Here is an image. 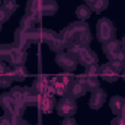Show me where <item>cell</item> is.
Segmentation results:
<instances>
[{"mask_svg":"<svg viewBox=\"0 0 125 125\" xmlns=\"http://www.w3.org/2000/svg\"><path fill=\"white\" fill-rule=\"evenodd\" d=\"M1 61L13 65H23L26 61V50L18 47L16 44L1 45Z\"/></svg>","mask_w":125,"mask_h":125,"instance_id":"1","label":"cell"},{"mask_svg":"<svg viewBox=\"0 0 125 125\" xmlns=\"http://www.w3.org/2000/svg\"><path fill=\"white\" fill-rule=\"evenodd\" d=\"M0 106L4 109L6 114L15 116V118H22L23 112H25V103L23 102H18L13 99V96L9 93L0 94Z\"/></svg>","mask_w":125,"mask_h":125,"instance_id":"2","label":"cell"},{"mask_svg":"<svg viewBox=\"0 0 125 125\" xmlns=\"http://www.w3.org/2000/svg\"><path fill=\"white\" fill-rule=\"evenodd\" d=\"M115 33L116 29L112 23V21H109L108 18H102L97 21L96 23V36L99 42H108L111 39H115Z\"/></svg>","mask_w":125,"mask_h":125,"instance_id":"3","label":"cell"},{"mask_svg":"<svg viewBox=\"0 0 125 125\" xmlns=\"http://www.w3.org/2000/svg\"><path fill=\"white\" fill-rule=\"evenodd\" d=\"M41 39H42V42L51 51L60 52V51L65 50V44H64L62 38L60 36V33H57L52 29H44V31H41Z\"/></svg>","mask_w":125,"mask_h":125,"instance_id":"4","label":"cell"},{"mask_svg":"<svg viewBox=\"0 0 125 125\" xmlns=\"http://www.w3.org/2000/svg\"><path fill=\"white\" fill-rule=\"evenodd\" d=\"M74 80V76H71L70 73H64L58 77H52L51 79V84L54 87V94H58V96H68L70 92V86Z\"/></svg>","mask_w":125,"mask_h":125,"instance_id":"5","label":"cell"},{"mask_svg":"<svg viewBox=\"0 0 125 125\" xmlns=\"http://www.w3.org/2000/svg\"><path fill=\"white\" fill-rule=\"evenodd\" d=\"M41 38V32H38L36 29H32V31H23L21 28H18L15 32V44L23 50L29 48L32 44Z\"/></svg>","mask_w":125,"mask_h":125,"instance_id":"6","label":"cell"},{"mask_svg":"<svg viewBox=\"0 0 125 125\" xmlns=\"http://www.w3.org/2000/svg\"><path fill=\"white\" fill-rule=\"evenodd\" d=\"M55 62H57L58 67H61L62 70L67 71V73L74 71V70L77 68V65H79V60H77L73 54H70L67 50L57 52V55H55Z\"/></svg>","mask_w":125,"mask_h":125,"instance_id":"7","label":"cell"},{"mask_svg":"<svg viewBox=\"0 0 125 125\" xmlns=\"http://www.w3.org/2000/svg\"><path fill=\"white\" fill-rule=\"evenodd\" d=\"M55 111L57 114L65 118V116H74V114L77 112V103H76V99L70 97V96H64L61 97L57 105H55Z\"/></svg>","mask_w":125,"mask_h":125,"instance_id":"8","label":"cell"},{"mask_svg":"<svg viewBox=\"0 0 125 125\" xmlns=\"http://www.w3.org/2000/svg\"><path fill=\"white\" fill-rule=\"evenodd\" d=\"M32 87L38 92L39 94H54V87L51 84V80L44 77V76H39L33 80V84Z\"/></svg>","mask_w":125,"mask_h":125,"instance_id":"9","label":"cell"},{"mask_svg":"<svg viewBox=\"0 0 125 125\" xmlns=\"http://www.w3.org/2000/svg\"><path fill=\"white\" fill-rule=\"evenodd\" d=\"M97 74H99L105 82H108V83H115V82L119 79V73H118L109 62L99 65V73H97Z\"/></svg>","mask_w":125,"mask_h":125,"instance_id":"10","label":"cell"},{"mask_svg":"<svg viewBox=\"0 0 125 125\" xmlns=\"http://www.w3.org/2000/svg\"><path fill=\"white\" fill-rule=\"evenodd\" d=\"M106 102V92L103 90V89H96L92 92L90 94V99H89V106H90V109H93V111H97V109H100L102 106H103V103Z\"/></svg>","mask_w":125,"mask_h":125,"instance_id":"11","label":"cell"},{"mask_svg":"<svg viewBox=\"0 0 125 125\" xmlns=\"http://www.w3.org/2000/svg\"><path fill=\"white\" fill-rule=\"evenodd\" d=\"M42 94H39L33 87H23V102L26 106H38Z\"/></svg>","mask_w":125,"mask_h":125,"instance_id":"12","label":"cell"},{"mask_svg":"<svg viewBox=\"0 0 125 125\" xmlns=\"http://www.w3.org/2000/svg\"><path fill=\"white\" fill-rule=\"evenodd\" d=\"M77 60H79V64H82L84 68H86V67H90V65H96L97 61H99V60H97V55L94 54L89 47L77 57Z\"/></svg>","mask_w":125,"mask_h":125,"instance_id":"13","label":"cell"},{"mask_svg":"<svg viewBox=\"0 0 125 125\" xmlns=\"http://www.w3.org/2000/svg\"><path fill=\"white\" fill-rule=\"evenodd\" d=\"M25 12L26 15L33 16L35 19L39 21V18L42 16V0H28Z\"/></svg>","mask_w":125,"mask_h":125,"instance_id":"14","label":"cell"},{"mask_svg":"<svg viewBox=\"0 0 125 125\" xmlns=\"http://www.w3.org/2000/svg\"><path fill=\"white\" fill-rule=\"evenodd\" d=\"M55 105H57V100H55L54 94H42L41 102H39V108L44 114L52 112L55 109Z\"/></svg>","mask_w":125,"mask_h":125,"instance_id":"15","label":"cell"},{"mask_svg":"<svg viewBox=\"0 0 125 125\" xmlns=\"http://www.w3.org/2000/svg\"><path fill=\"white\" fill-rule=\"evenodd\" d=\"M102 50H103V52H105V55L111 60L119 50H121V42L119 41H116V39H111V41H108V42H103V45H102Z\"/></svg>","mask_w":125,"mask_h":125,"instance_id":"16","label":"cell"},{"mask_svg":"<svg viewBox=\"0 0 125 125\" xmlns=\"http://www.w3.org/2000/svg\"><path fill=\"white\" fill-rule=\"evenodd\" d=\"M86 92H87L86 84H84V83H80V82H77V80L74 79L73 83H71V86H70L68 96L73 97V99H76V97H82V96H84Z\"/></svg>","mask_w":125,"mask_h":125,"instance_id":"17","label":"cell"},{"mask_svg":"<svg viewBox=\"0 0 125 125\" xmlns=\"http://www.w3.org/2000/svg\"><path fill=\"white\" fill-rule=\"evenodd\" d=\"M124 105H125V97L119 96V94L112 96L111 100H109L111 111H112L115 115H121V114H122V111H124Z\"/></svg>","mask_w":125,"mask_h":125,"instance_id":"18","label":"cell"},{"mask_svg":"<svg viewBox=\"0 0 125 125\" xmlns=\"http://www.w3.org/2000/svg\"><path fill=\"white\" fill-rule=\"evenodd\" d=\"M58 12V3L55 0H42V16H54Z\"/></svg>","mask_w":125,"mask_h":125,"instance_id":"19","label":"cell"},{"mask_svg":"<svg viewBox=\"0 0 125 125\" xmlns=\"http://www.w3.org/2000/svg\"><path fill=\"white\" fill-rule=\"evenodd\" d=\"M10 70H12V77L16 82H23L29 74L25 65H13V67H10Z\"/></svg>","mask_w":125,"mask_h":125,"instance_id":"20","label":"cell"},{"mask_svg":"<svg viewBox=\"0 0 125 125\" xmlns=\"http://www.w3.org/2000/svg\"><path fill=\"white\" fill-rule=\"evenodd\" d=\"M76 16H77V21L86 22V21L92 16V9H90L87 4H80V6L76 9Z\"/></svg>","mask_w":125,"mask_h":125,"instance_id":"21","label":"cell"},{"mask_svg":"<svg viewBox=\"0 0 125 125\" xmlns=\"http://www.w3.org/2000/svg\"><path fill=\"white\" fill-rule=\"evenodd\" d=\"M36 22H38V19H35L33 16L25 15V16L22 18L21 23H19V28H21V29H23V31H32V29H35Z\"/></svg>","mask_w":125,"mask_h":125,"instance_id":"22","label":"cell"},{"mask_svg":"<svg viewBox=\"0 0 125 125\" xmlns=\"http://www.w3.org/2000/svg\"><path fill=\"white\" fill-rule=\"evenodd\" d=\"M60 36L62 38V41H64V44H65V48H67L70 44H73V42L76 41V35L73 33L71 29H70V26H65V28L60 32Z\"/></svg>","mask_w":125,"mask_h":125,"instance_id":"23","label":"cell"},{"mask_svg":"<svg viewBox=\"0 0 125 125\" xmlns=\"http://www.w3.org/2000/svg\"><path fill=\"white\" fill-rule=\"evenodd\" d=\"M86 48H87L86 45H83V44H80V42L74 41V42H73V44H70V45H68L65 50H67L70 54H73V55L77 58V57H79V55H80V54H82L84 50H86Z\"/></svg>","mask_w":125,"mask_h":125,"instance_id":"24","label":"cell"},{"mask_svg":"<svg viewBox=\"0 0 125 125\" xmlns=\"http://www.w3.org/2000/svg\"><path fill=\"white\" fill-rule=\"evenodd\" d=\"M70 26V29L73 31V33L76 35V39H77V36L82 33L83 31H86V29H89V25L86 23V22H82V21H77V22H73V23H70L68 25Z\"/></svg>","mask_w":125,"mask_h":125,"instance_id":"25","label":"cell"},{"mask_svg":"<svg viewBox=\"0 0 125 125\" xmlns=\"http://www.w3.org/2000/svg\"><path fill=\"white\" fill-rule=\"evenodd\" d=\"M108 4H109V0H94L89 7L92 9V12H94V13H102L103 10H106Z\"/></svg>","mask_w":125,"mask_h":125,"instance_id":"26","label":"cell"},{"mask_svg":"<svg viewBox=\"0 0 125 125\" xmlns=\"http://www.w3.org/2000/svg\"><path fill=\"white\" fill-rule=\"evenodd\" d=\"M99 87H100V82H99L97 76L86 77V89H87V92H93V90L99 89Z\"/></svg>","mask_w":125,"mask_h":125,"instance_id":"27","label":"cell"},{"mask_svg":"<svg viewBox=\"0 0 125 125\" xmlns=\"http://www.w3.org/2000/svg\"><path fill=\"white\" fill-rule=\"evenodd\" d=\"M1 7H3L9 15H12L13 12H16V10H18L19 4H18V1H16V0H4V1L1 3Z\"/></svg>","mask_w":125,"mask_h":125,"instance_id":"28","label":"cell"},{"mask_svg":"<svg viewBox=\"0 0 125 125\" xmlns=\"http://www.w3.org/2000/svg\"><path fill=\"white\" fill-rule=\"evenodd\" d=\"M77 42H80V44H83V45H86V47H89V44L92 42V33H90V29H86V31H83L79 36H77V39H76Z\"/></svg>","mask_w":125,"mask_h":125,"instance_id":"29","label":"cell"},{"mask_svg":"<svg viewBox=\"0 0 125 125\" xmlns=\"http://www.w3.org/2000/svg\"><path fill=\"white\" fill-rule=\"evenodd\" d=\"M10 94L13 96L15 100H18V102H23V87H21V86H15V87H12V89H10ZM23 103H25V102H23Z\"/></svg>","mask_w":125,"mask_h":125,"instance_id":"30","label":"cell"},{"mask_svg":"<svg viewBox=\"0 0 125 125\" xmlns=\"http://www.w3.org/2000/svg\"><path fill=\"white\" fill-rule=\"evenodd\" d=\"M16 119L15 116L9 115V114H4L3 116H0V125H15L16 124Z\"/></svg>","mask_w":125,"mask_h":125,"instance_id":"31","label":"cell"},{"mask_svg":"<svg viewBox=\"0 0 125 125\" xmlns=\"http://www.w3.org/2000/svg\"><path fill=\"white\" fill-rule=\"evenodd\" d=\"M97 73H99V65H97V64H96V65H90V67H86V71H84L86 77H94V76H99Z\"/></svg>","mask_w":125,"mask_h":125,"instance_id":"32","label":"cell"},{"mask_svg":"<svg viewBox=\"0 0 125 125\" xmlns=\"http://www.w3.org/2000/svg\"><path fill=\"white\" fill-rule=\"evenodd\" d=\"M111 125H125V115H115V118L111 121Z\"/></svg>","mask_w":125,"mask_h":125,"instance_id":"33","label":"cell"},{"mask_svg":"<svg viewBox=\"0 0 125 125\" xmlns=\"http://www.w3.org/2000/svg\"><path fill=\"white\" fill-rule=\"evenodd\" d=\"M109 64L118 71V73H122V70H124V67H125V64L124 62H121V61H115V60H109Z\"/></svg>","mask_w":125,"mask_h":125,"instance_id":"34","label":"cell"},{"mask_svg":"<svg viewBox=\"0 0 125 125\" xmlns=\"http://www.w3.org/2000/svg\"><path fill=\"white\" fill-rule=\"evenodd\" d=\"M60 125H77V122H76V119L73 116H65V118H62Z\"/></svg>","mask_w":125,"mask_h":125,"instance_id":"35","label":"cell"},{"mask_svg":"<svg viewBox=\"0 0 125 125\" xmlns=\"http://www.w3.org/2000/svg\"><path fill=\"white\" fill-rule=\"evenodd\" d=\"M9 16H10V15H9V13H7V12H6V10L0 6V23L6 22V21L9 19Z\"/></svg>","mask_w":125,"mask_h":125,"instance_id":"36","label":"cell"},{"mask_svg":"<svg viewBox=\"0 0 125 125\" xmlns=\"http://www.w3.org/2000/svg\"><path fill=\"white\" fill-rule=\"evenodd\" d=\"M7 70H9V67H7L3 61H0V76H4V74L7 73Z\"/></svg>","mask_w":125,"mask_h":125,"instance_id":"37","label":"cell"},{"mask_svg":"<svg viewBox=\"0 0 125 125\" xmlns=\"http://www.w3.org/2000/svg\"><path fill=\"white\" fill-rule=\"evenodd\" d=\"M15 125H31V124H29V122H26L23 118H18V119H16V124H15Z\"/></svg>","mask_w":125,"mask_h":125,"instance_id":"38","label":"cell"},{"mask_svg":"<svg viewBox=\"0 0 125 125\" xmlns=\"http://www.w3.org/2000/svg\"><path fill=\"white\" fill-rule=\"evenodd\" d=\"M119 42H121V48H122V50L125 51V36L122 38V39H121V41H119Z\"/></svg>","mask_w":125,"mask_h":125,"instance_id":"39","label":"cell"},{"mask_svg":"<svg viewBox=\"0 0 125 125\" xmlns=\"http://www.w3.org/2000/svg\"><path fill=\"white\" fill-rule=\"evenodd\" d=\"M83 1H84V3H86V4H87V6H90V4H92V3H93L94 0H83Z\"/></svg>","mask_w":125,"mask_h":125,"instance_id":"40","label":"cell"},{"mask_svg":"<svg viewBox=\"0 0 125 125\" xmlns=\"http://www.w3.org/2000/svg\"><path fill=\"white\" fill-rule=\"evenodd\" d=\"M0 89H1V76H0Z\"/></svg>","mask_w":125,"mask_h":125,"instance_id":"41","label":"cell"},{"mask_svg":"<svg viewBox=\"0 0 125 125\" xmlns=\"http://www.w3.org/2000/svg\"><path fill=\"white\" fill-rule=\"evenodd\" d=\"M0 31H1V23H0Z\"/></svg>","mask_w":125,"mask_h":125,"instance_id":"42","label":"cell"}]
</instances>
